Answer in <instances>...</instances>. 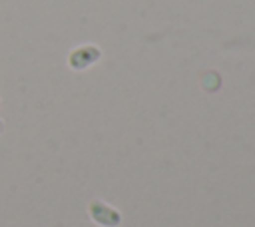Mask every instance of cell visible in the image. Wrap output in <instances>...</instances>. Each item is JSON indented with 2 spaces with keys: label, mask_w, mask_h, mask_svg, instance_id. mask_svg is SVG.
Here are the masks:
<instances>
[{
  "label": "cell",
  "mask_w": 255,
  "mask_h": 227,
  "mask_svg": "<svg viewBox=\"0 0 255 227\" xmlns=\"http://www.w3.org/2000/svg\"><path fill=\"white\" fill-rule=\"evenodd\" d=\"M100 58H102V50L96 44H80L70 50L66 62H68V68H72L74 72H82V70H88L90 66L98 64Z\"/></svg>",
  "instance_id": "cell-1"
},
{
  "label": "cell",
  "mask_w": 255,
  "mask_h": 227,
  "mask_svg": "<svg viewBox=\"0 0 255 227\" xmlns=\"http://www.w3.org/2000/svg\"><path fill=\"white\" fill-rule=\"evenodd\" d=\"M88 215L90 219L100 227H118L122 223V215L116 207L108 205L102 199H92L88 203Z\"/></svg>",
  "instance_id": "cell-2"
},
{
  "label": "cell",
  "mask_w": 255,
  "mask_h": 227,
  "mask_svg": "<svg viewBox=\"0 0 255 227\" xmlns=\"http://www.w3.org/2000/svg\"><path fill=\"white\" fill-rule=\"evenodd\" d=\"M4 129H6V123H4V119H2V117H0V135H2V133H4Z\"/></svg>",
  "instance_id": "cell-3"
},
{
  "label": "cell",
  "mask_w": 255,
  "mask_h": 227,
  "mask_svg": "<svg viewBox=\"0 0 255 227\" xmlns=\"http://www.w3.org/2000/svg\"><path fill=\"white\" fill-rule=\"evenodd\" d=\"M0 106H2V100H0Z\"/></svg>",
  "instance_id": "cell-4"
}]
</instances>
